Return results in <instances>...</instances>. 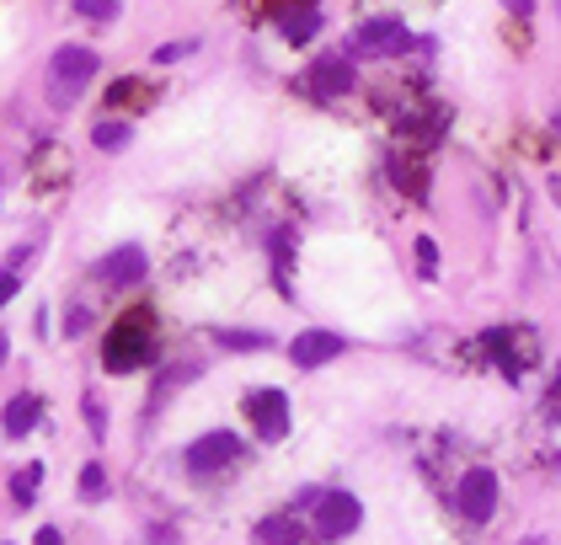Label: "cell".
I'll list each match as a JSON object with an SVG mask.
<instances>
[{
    "instance_id": "obj_1",
    "label": "cell",
    "mask_w": 561,
    "mask_h": 545,
    "mask_svg": "<svg viewBox=\"0 0 561 545\" xmlns=\"http://www.w3.org/2000/svg\"><path fill=\"white\" fill-rule=\"evenodd\" d=\"M150 358H155V342H150V326L145 321H118L113 337H107V348H102V364L113 369V375L145 369Z\"/></svg>"
},
{
    "instance_id": "obj_2",
    "label": "cell",
    "mask_w": 561,
    "mask_h": 545,
    "mask_svg": "<svg viewBox=\"0 0 561 545\" xmlns=\"http://www.w3.org/2000/svg\"><path fill=\"white\" fill-rule=\"evenodd\" d=\"M358 524H364V503H358L353 492H321L316 508H310V529H316L321 540H342V535H353Z\"/></svg>"
},
{
    "instance_id": "obj_3",
    "label": "cell",
    "mask_w": 561,
    "mask_h": 545,
    "mask_svg": "<svg viewBox=\"0 0 561 545\" xmlns=\"http://www.w3.org/2000/svg\"><path fill=\"white\" fill-rule=\"evenodd\" d=\"M91 75H97V54L81 49V43H65V49H54L49 59V81H54V102H70L75 91H81Z\"/></svg>"
},
{
    "instance_id": "obj_4",
    "label": "cell",
    "mask_w": 561,
    "mask_h": 545,
    "mask_svg": "<svg viewBox=\"0 0 561 545\" xmlns=\"http://www.w3.org/2000/svg\"><path fill=\"white\" fill-rule=\"evenodd\" d=\"M348 49H353V54H407V49H417V43H412V33H407V22L374 17V22H364V27H353Z\"/></svg>"
},
{
    "instance_id": "obj_5",
    "label": "cell",
    "mask_w": 561,
    "mask_h": 545,
    "mask_svg": "<svg viewBox=\"0 0 561 545\" xmlns=\"http://www.w3.org/2000/svg\"><path fill=\"white\" fill-rule=\"evenodd\" d=\"M236 455H241V439L230 428H214V433H204V439L187 444V471H193V476H214L220 465H230Z\"/></svg>"
},
{
    "instance_id": "obj_6",
    "label": "cell",
    "mask_w": 561,
    "mask_h": 545,
    "mask_svg": "<svg viewBox=\"0 0 561 545\" xmlns=\"http://www.w3.org/2000/svg\"><path fill=\"white\" fill-rule=\"evenodd\" d=\"M246 417L257 423L262 439H284L289 433V396L278 391V385H262V391L246 396Z\"/></svg>"
},
{
    "instance_id": "obj_7",
    "label": "cell",
    "mask_w": 561,
    "mask_h": 545,
    "mask_svg": "<svg viewBox=\"0 0 561 545\" xmlns=\"http://www.w3.org/2000/svg\"><path fill=\"white\" fill-rule=\"evenodd\" d=\"M455 503H460V513H465L471 524H487L492 508H497V476H492V471H465Z\"/></svg>"
},
{
    "instance_id": "obj_8",
    "label": "cell",
    "mask_w": 561,
    "mask_h": 545,
    "mask_svg": "<svg viewBox=\"0 0 561 545\" xmlns=\"http://www.w3.org/2000/svg\"><path fill=\"white\" fill-rule=\"evenodd\" d=\"M342 348H348V337L342 332H300L294 337V348H289V358H294V369H321V364H332V358H342Z\"/></svg>"
},
{
    "instance_id": "obj_9",
    "label": "cell",
    "mask_w": 561,
    "mask_h": 545,
    "mask_svg": "<svg viewBox=\"0 0 561 545\" xmlns=\"http://www.w3.org/2000/svg\"><path fill=\"white\" fill-rule=\"evenodd\" d=\"M305 86L316 91V97H342V91H353V59L348 54H321L316 65H310Z\"/></svg>"
},
{
    "instance_id": "obj_10",
    "label": "cell",
    "mask_w": 561,
    "mask_h": 545,
    "mask_svg": "<svg viewBox=\"0 0 561 545\" xmlns=\"http://www.w3.org/2000/svg\"><path fill=\"white\" fill-rule=\"evenodd\" d=\"M145 246H118V252H107L102 262H97V278L102 284H113V289H129V284H139L145 278Z\"/></svg>"
},
{
    "instance_id": "obj_11",
    "label": "cell",
    "mask_w": 561,
    "mask_h": 545,
    "mask_svg": "<svg viewBox=\"0 0 561 545\" xmlns=\"http://www.w3.org/2000/svg\"><path fill=\"white\" fill-rule=\"evenodd\" d=\"M38 417H43V396H33V391H27V396H17V401L6 407V433H11V439H27Z\"/></svg>"
},
{
    "instance_id": "obj_12",
    "label": "cell",
    "mask_w": 561,
    "mask_h": 545,
    "mask_svg": "<svg viewBox=\"0 0 561 545\" xmlns=\"http://www.w3.org/2000/svg\"><path fill=\"white\" fill-rule=\"evenodd\" d=\"M214 342L230 348V353H262V348H273V332H236V326H220Z\"/></svg>"
},
{
    "instance_id": "obj_13",
    "label": "cell",
    "mask_w": 561,
    "mask_h": 545,
    "mask_svg": "<svg viewBox=\"0 0 561 545\" xmlns=\"http://www.w3.org/2000/svg\"><path fill=\"white\" fill-rule=\"evenodd\" d=\"M257 540L262 545H294V540H300V524H294V519H262Z\"/></svg>"
},
{
    "instance_id": "obj_14",
    "label": "cell",
    "mask_w": 561,
    "mask_h": 545,
    "mask_svg": "<svg viewBox=\"0 0 561 545\" xmlns=\"http://www.w3.org/2000/svg\"><path fill=\"white\" fill-rule=\"evenodd\" d=\"M278 27H284V38H289V43H305V38H316L321 17H316V11H289V17L278 22Z\"/></svg>"
},
{
    "instance_id": "obj_15",
    "label": "cell",
    "mask_w": 561,
    "mask_h": 545,
    "mask_svg": "<svg viewBox=\"0 0 561 545\" xmlns=\"http://www.w3.org/2000/svg\"><path fill=\"white\" fill-rule=\"evenodd\" d=\"M91 139H97V150H123L129 145V123H97V129H91Z\"/></svg>"
},
{
    "instance_id": "obj_16",
    "label": "cell",
    "mask_w": 561,
    "mask_h": 545,
    "mask_svg": "<svg viewBox=\"0 0 561 545\" xmlns=\"http://www.w3.org/2000/svg\"><path fill=\"white\" fill-rule=\"evenodd\" d=\"M107 492V471L102 465H81V497H102Z\"/></svg>"
},
{
    "instance_id": "obj_17",
    "label": "cell",
    "mask_w": 561,
    "mask_h": 545,
    "mask_svg": "<svg viewBox=\"0 0 561 545\" xmlns=\"http://www.w3.org/2000/svg\"><path fill=\"white\" fill-rule=\"evenodd\" d=\"M38 481H43V465H27V471L17 476V487H11V492H17V503H33V487H38Z\"/></svg>"
},
{
    "instance_id": "obj_18",
    "label": "cell",
    "mask_w": 561,
    "mask_h": 545,
    "mask_svg": "<svg viewBox=\"0 0 561 545\" xmlns=\"http://www.w3.org/2000/svg\"><path fill=\"white\" fill-rule=\"evenodd\" d=\"M193 49H198L193 38H182V43H161V49H155V65H171V59H187Z\"/></svg>"
},
{
    "instance_id": "obj_19",
    "label": "cell",
    "mask_w": 561,
    "mask_h": 545,
    "mask_svg": "<svg viewBox=\"0 0 561 545\" xmlns=\"http://www.w3.org/2000/svg\"><path fill=\"white\" fill-rule=\"evenodd\" d=\"M417 268H423L428 278H433V273H439V246H433L428 236H423V241H417Z\"/></svg>"
},
{
    "instance_id": "obj_20",
    "label": "cell",
    "mask_w": 561,
    "mask_h": 545,
    "mask_svg": "<svg viewBox=\"0 0 561 545\" xmlns=\"http://www.w3.org/2000/svg\"><path fill=\"white\" fill-rule=\"evenodd\" d=\"M113 6H118V0H75V11H81V17H113Z\"/></svg>"
},
{
    "instance_id": "obj_21",
    "label": "cell",
    "mask_w": 561,
    "mask_h": 545,
    "mask_svg": "<svg viewBox=\"0 0 561 545\" xmlns=\"http://www.w3.org/2000/svg\"><path fill=\"white\" fill-rule=\"evenodd\" d=\"M17 289H22V278H17V268H11L6 278H0V305H6V300H11V294H17Z\"/></svg>"
},
{
    "instance_id": "obj_22",
    "label": "cell",
    "mask_w": 561,
    "mask_h": 545,
    "mask_svg": "<svg viewBox=\"0 0 561 545\" xmlns=\"http://www.w3.org/2000/svg\"><path fill=\"white\" fill-rule=\"evenodd\" d=\"M38 545H65V535H59L54 524H43V529H38Z\"/></svg>"
},
{
    "instance_id": "obj_23",
    "label": "cell",
    "mask_w": 561,
    "mask_h": 545,
    "mask_svg": "<svg viewBox=\"0 0 561 545\" xmlns=\"http://www.w3.org/2000/svg\"><path fill=\"white\" fill-rule=\"evenodd\" d=\"M545 417H551V423H561V380H556V396L545 401Z\"/></svg>"
},
{
    "instance_id": "obj_24",
    "label": "cell",
    "mask_w": 561,
    "mask_h": 545,
    "mask_svg": "<svg viewBox=\"0 0 561 545\" xmlns=\"http://www.w3.org/2000/svg\"><path fill=\"white\" fill-rule=\"evenodd\" d=\"M508 11H513V17H529L535 6H529V0H508Z\"/></svg>"
},
{
    "instance_id": "obj_25",
    "label": "cell",
    "mask_w": 561,
    "mask_h": 545,
    "mask_svg": "<svg viewBox=\"0 0 561 545\" xmlns=\"http://www.w3.org/2000/svg\"><path fill=\"white\" fill-rule=\"evenodd\" d=\"M6 348H11V342H6V332H0V358H6Z\"/></svg>"
}]
</instances>
